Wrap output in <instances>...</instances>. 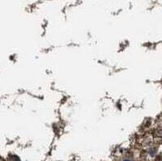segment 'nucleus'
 Listing matches in <instances>:
<instances>
[{
  "instance_id": "nucleus-1",
  "label": "nucleus",
  "mask_w": 162,
  "mask_h": 161,
  "mask_svg": "<svg viewBox=\"0 0 162 161\" xmlns=\"http://www.w3.org/2000/svg\"><path fill=\"white\" fill-rule=\"evenodd\" d=\"M10 161H21V160H20V159H19L16 156H11Z\"/></svg>"
}]
</instances>
